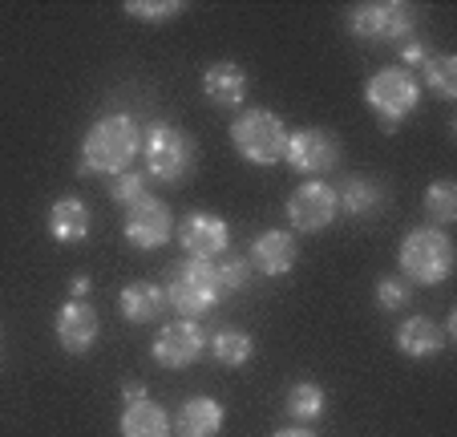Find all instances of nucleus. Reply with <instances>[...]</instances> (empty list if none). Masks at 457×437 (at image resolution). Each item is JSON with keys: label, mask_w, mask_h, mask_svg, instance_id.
I'll list each match as a JSON object with an SVG mask.
<instances>
[{"label": "nucleus", "mask_w": 457, "mask_h": 437, "mask_svg": "<svg viewBox=\"0 0 457 437\" xmlns=\"http://www.w3.org/2000/svg\"><path fill=\"white\" fill-rule=\"evenodd\" d=\"M142 155V126L129 113H105L81 138L78 174H121Z\"/></svg>", "instance_id": "obj_1"}, {"label": "nucleus", "mask_w": 457, "mask_h": 437, "mask_svg": "<svg viewBox=\"0 0 457 437\" xmlns=\"http://www.w3.org/2000/svg\"><path fill=\"white\" fill-rule=\"evenodd\" d=\"M142 163H146L150 179L166 182V187H182L199 166V150H195L187 130L170 126V122H154L142 134Z\"/></svg>", "instance_id": "obj_2"}, {"label": "nucleus", "mask_w": 457, "mask_h": 437, "mask_svg": "<svg viewBox=\"0 0 457 437\" xmlns=\"http://www.w3.org/2000/svg\"><path fill=\"white\" fill-rule=\"evenodd\" d=\"M219 300H223V288H219L215 259H182V264L170 267V280H166V304H170L182 320L207 316Z\"/></svg>", "instance_id": "obj_3"}, {"label": "nucleus", "mask_w": 457, "mask_h": 437, "mask_svg": "<svg viewBox=\"0 0 457 437\" xmlns=\"http://www.w3.org/2000/svg\"><path fill=\"white\" fill-rule=\"evenodd\" d=\"M231 146L239 150L243 163L251 166H276L284 163L287 146V126L279 122V113L271 110H243L231 118Z\"/></svg>", "instance_id": "obj_4"}, {"label": "nucleus", "mask_w": 457, "mask_h": 437, "mask_svg": "<svg viewBox=\"0 0 457 437\" xmlns=\"http://www.w3.org/2000/svg\"><path fill=\"white\" fill-rule=\"evenodd\" d=\"M397 264H401V275L433 288V283H441L453 272V240H449L441 227H413V231L401 240Z\"/></svg>", "instance_id": "obj_5"}, {"label": "nucleus", "mask_w": 457, "mask_h": 437, "mask_svg": "<svg viewBox=\"0 0 457 437\" xmlns=\"http://www.w3.org/2000/svg\"><path fill=\"white\" fill-rule=\"evenodd\" d=\"M364 102L377 110L380 126L397 130L401 122L417 110V102H421V81H417V73L405 69V65H385L369 78V86H364Z\"/></svg>", "instance_id": "obj_6"}, {"label": "nucleus", "mask_w": 457, "mask_h": 437, "mask_svg": "<svg viewBox=\"0 0 457 437\" xmlns=\"http://www.w3.org/2000/svg\"><path fill=\"white\" fill-rule=\"evenodd\" d=\"M348 29H353L361 41L401 45L413 37L417 17L409 4H401V0H372V4H356L353 17H348Z\"/></svg>", "instance_id": "obj_7"}, {"label": "nucleus", "mask_w": 457, "mask_h": 437, "mask_svg": "<svg viewBox=\"0 0 457 437\" xmlns=\"http://www.w3.org/2000/svg\"><path fill=\"white\" fill-rule=\"evenodd\" d=\"M284 163L292 166L295 174H303V179H320V174H328L340 166V142L337 134H328V130H295V134H287V146H284Z\"/></svg>", "instance_id": "obj_8"}, {"label": "nucleus", "mask_w": 457, "mask_h": 437, "mask_svg": "<svg viewBox=\"0 0 457 437\" xmlns=\"http://www.w3.org/2000/svg\"><path fill=\"white\" fill-rule=\"evenodd\" d=\"M337 214H340L337 187H328V182H320V179L300 182L292 190V198H287V219H292V227L300 235H316L324 227H332Z\"/></svg>", "instance_id": "obj_9"}, {"label": "nucleus", "mask_w": 457, "mask_h": 437, "mask_svg": "<svg viewBox=\"0 0 457 437\" xmlns=\"http://www.w3.org/2000/svg\"><path fill=\"white\" fill-rule=\"evenodd\" d=\"M174 231H179L187 259H219L231 248V223L215 211H190Z\"/></svg>", "instance_id": "obj_10"}, {"label": "nucleus", "mask_w": 457, "mask_h": 437, "mask_svg": "<svg viewBox=\"0 0 457 437\" xmlns=\"http://www.w3.org/2000/svg\"><path fill=\"white\" fill-rule=\"evenodd\" d=\"M203 352H207V336H203V328L195 320H170L150 344V357L162 369H190Z\"/></svg>", "instance_id": "obj_11"}, {"label": "nucleus", "mask_w": 457, "mask_h": 437, "mask_svg": "<svg viewBox=\"0 0 457 437\" xmlns=\"http://www.w3.org/2000/svg\"><path fill=\"white\" fill-rule=\"evenodd\" d=\"M121 227H126V240L138 251H154L174 235V211L162 203V198L146 195L142 203H134L126 211V223Z\"/></svg>", "instance_id": "obj_12"}, {"label": "nucleus", "mask_w": 457, "mask_h": 437, "mask_svg": "<svg viewBox=\"0 0 457 437\" xmlns=\"http://www.w3.org/2000/svg\"><path fill=\"white\" fill-rule=\"evenodd\" d=\"M53 332H57V344L70 352V357H81V352L94 349L97 332H102V320H97L94 304H86V300H65V304L57 308Z\"/></svg>", "instance_id": "obj_13"}, {"label": "nucleus", "mask_w": 457, "mask_h": 437, "mask_svg": "<svg viewBox=\"0 0 457 437\" xmlns=\"http://www.w3.org/2000/svg\"><path fill=\"white\" fill-rule=\"evenodd\" d=\"M251 267L263 275H287L295 264H300V243H295L292 231H263L255 235V243H251Z\"/></svg>", "instance_id": "obj_14"}, {"label": "nucleus", "mask_w": 457, "mask_h": 437, "mask_svg": "<svg viewBox=\"0 0 457 437\" xmlns=\"http://www.w3.org/2000/svg\"><path fill=\"white\" fill-rule=\"evenodd\" d=\"M203 97L219 110H239L247 102V73L235 61H215L203 73Z\"/></svg>", "instance_id": "obj_15"}, {"label": "nucleus", "mask_w": 457, "mask_h": 437, "mask_svg": "<svg viewBox=\"0 0 457 437\" xmlns=\"http://www.w3.org/2000/svg\"><path fill=\"white\" fill-rule=\"evenodd\" d=\"M223 421H227L223 405L215 397H187L170 425H174V437H219Z\"/></svg>", "instance_id": "obj_16"}, {"label": "nucleus", "mask_w": 457, "mask_h": 437, "mask_svg": "<svg viewBox=\"0 0 457 437\" xmlns=\"http://www.w3.org/2000/svg\"><path fill=\"white\" fill-rule=\"evenodd\" d=\"M118 308L129 324H150L166 312V288L162 283H150V280H138V283H126L118 296Z\"/></svg>", "instance_id": "obj_17"}, {"label": "nucleus", "mask_w": 457, "mask_h": 437, "mask_svg": "<svg viewBox=\"0 0 457 437\" xmlns=\"http://www.w3.org/2000/svg\"><path fill=\"white\" fill-rule=\"evenodd\" d=\"M118 433L121 437H174V425H170L162 405L142 397V401H126L121 421H118Z\"/></svg>", "instance_id": "obj_18"}, {"label": "nucleus", "mask_w": 457, "mask_h": 437, "mask_svg": "<svg viewBox=\"0 0 457 437\" xmlns=\"http://www.w3.org/2000/svg\"><path fill=\"white\" fill-rule=\"evenodd\" d=\"M445 344H449L445 328L429 316H409L405 324L397 328V349L405 352V357H437Z\"/></svg>", "instance_id": "obj_19"}, {"label": "nucleus", "mask_w": 457, "mask_h": 437, "mask_svg": "<svg viewBox=\"0 0 457 437\" xmlns=\"http://www.w3.org/2000/svg\"><path fill=\"white\" fill-rule=\"evenodd\" d=\"M49 235L57 243H81L89 235V206L73 195L57 198L49 206Z\"/></svg>", "instance_id": "obj_20"}, {"label": "nucleus", "mask_w": 457, "mask_h": 437, "mask_svg": "<svg viewBox=\"0 0 457 437\" xmlns=\"http://www.w3.org/2000/svg\"><path fill=\"white\" fill-rule=\"evenodd\" d=\"M287 417L295 421V425H312V421L324 417V409H328V397H324V389L316 385V381H300V385L287 389Z\"/></svg>", "instance_id": "obj_21"}, {"label": "nucleus", "mask_w": 457, "mask_h": 437, "mask_svg": "<svg viewBox=\"0 0 457 437\" xmlns=\"http://www.w3.org/2000/svg\"><path fill=\"white\" fill-rule=\"evenodd\" d=\"M337 198H340V211L356 214V219H369V214L380 211V203H385V190H380L372 179H348L345 190H337Z\"/></svg>", "instance_id": "obj_22"}, {"label": "nucleus", "mask_w": 457, "mask_h": 437, "mask_svg": "<svg viewBox=\"0 0 457 437\" xmlns=\"http://www.w3.org/2000/svg\"><path fill=\"white\" fill-rule=\"evenodd\" d=\"M207 349L219 365H227V369H243V365L251 360V352H255V344H251V336L239 332V328H223V332H215L207 340Z\"/></svg>", "instance_id": "obj_23"}, {"label": "nucleus", "mask_w": 457, "mask_h": 437, "mask_svg": "<svg viewBox=\"0 0 457 437\" xmlns=\"http://www.w3.org/2000/svg\"><path fill=\"white\" fill-rule=\"evenodd\" d=\"M425 89L441 102H453L457 97V57L437 53V57L425 61Z\"/></svg>", "instance_id": "obj_24"}, {"label": "nucleus", "mask_w": 457, "mask_h": 437, "mask_svg": "<svg viewBox=\"0 0 457 437\" xmlns=\"http://www.w3.org/2000/svg\"><path fill=\"white\" fill-rule=\"evenodd\" d=\"M425 214H429L433 227H441V231L457 219V187L449 179H437L425 190Z\"/></svg>", "instance_id": "obj_25"}, {"label": "nucleus", "mask_w": 457, "mask_h": 437, "mask_svg": "<svg viewBox=\"0 0 457 437\" xmlns=\"http://www.w3.org/2000/svg\"><path fill=\"white\" fill-rule=\"evenodd\" d=\"M182 13H187L182 0H126V17L142 21V25H166Z\"/></svg>", "instance_id": "obj_26"}, {"label": "nucleus", "mask_w": 457, "mask_h": 437, "mask_svg": "<svg viewBox=\"0 0 457 437\" xmlns=\"http://www.w3.org/2000/svg\"><path fill=\"white\" fill-rule=\"evenodd\" d=\"M215 272H219V288H223V296L227 291H243L247 288V280H251V272H255V267H251V259L247 256H223L215 264Z\"/></svg>", "instance_id": "obj_27"}, {"label": "nucleus", "mask_w": 457, "mask_h": 437, "mask_svg": "<svg viewBox=\"0 0 457 437\" xmlns=\"http://www.w3.org/2000/svg\"><path fill=\"white\" fill-rule=\"evenodd\" d=\"M110 198L121 206V211H129L134 203H142V198H146V179H142L138 171H121V174H113V182H110Z\"/></svg>", "instance_id": "obj_28"}, {"label": "nucleus", "mask_w": 457, "mask_h": 437, "mask_svg": "<svg viewBox=\"0 0 457 437\" xmlns=\"http://www.w3.org/2000/svg\"><path fill=\"white\" fill-rule=\"evenodd\" d=\"M377 304L385 312H401L409 304V288L401 280H380L377 283Z\"/></svg>", "instance_id": "obj_29"}, {"label": "nucleus", "mask_w": 457, "mask_h": 437, "mask_svg": "<svg viewBox=\"0 0 457 437\" xmlns=\"http://www.w3.org/2000/svg\"><path fill=\"white\" fill-rule=\"evenodd\" d=\"M401 57H405V69L409 65H425V61H429V45L417 41V37H409V41H401Z\"/></svg>", "instance_id": "obj_30"}, {"label": "nucleus", "mask_w": 457, "mask_h": 437, "mask_svg": "<svg viewBox=\"0 0 457 437\" xmlns=\"http://www.w3.org/2000/svg\"><path fill=\"white\" fill-rule=\"evenodd\" d=\"M121 397H126V401H142V397H146V385H142V381H126V385H121Z\"/></svg>", "instance_id": "obj_31"}, {"label": "nucleus", "mask_w": 457, "mask_h": 437, "mask_svg": "<svg viewBox=\"0 0 457 437\" xmlns=\"http://www.w3.org/2000/svg\"><path fill=\"white\" fill-rule=\"evenodd\" d=\"M276 437H316V433H312L308 425H292V429H279Z\"/></svg>", "instance_id": "obj_32"}, {"label": "nucleus", "mask_w": 457, "mask_h": 437, "mask_svg": "<svg viewBox=\"0 0 457 437\" xmlns=\"http://www.w3.org/2000/svg\"><path fill=\"white\" fill-rule=\"evenodd\" d=\"M86 291H89V275H78V280H73V296H78V300H81Z\"/></svg>", "instance_id": "obj_33"}]
</instances>
